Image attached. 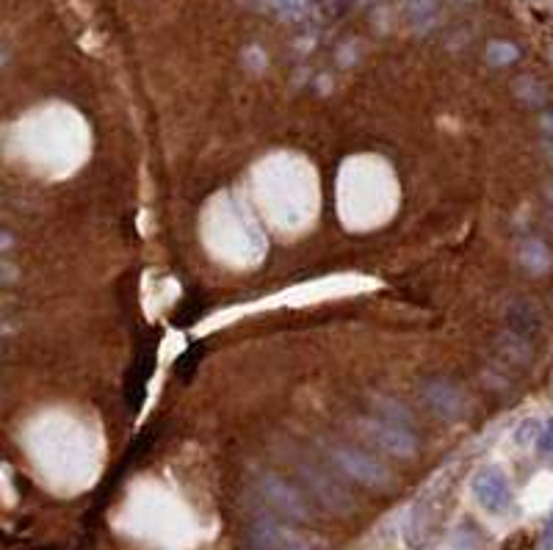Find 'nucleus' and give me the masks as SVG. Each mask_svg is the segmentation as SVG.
<instances>
[{
  "label": "nucleus",
  "mask_w": 553,
  "mask_h": 550,
  "mask_svg": "<svg viewBox=\"0 0 553 550\" xmlns=\"http://www.w3.org/2000/svg\"><path fill=\"white\" fill-rule=\"evenodd\" d=\"M324 451H326V457H330V462L351 482H357V484H363L368 490H376V492H390L393 490V484H396L393 473L376 457L363 451V448L346 445V442H326Z\"/></svg>",
  "instance_id": "1"
},
{
  "label": "nucleus",
  "mask_w": 553,
  "mask_h": 550,
  "mask_svg": "<svg viewBox=\"0 0 553 550\" xmlns=\"http://www.w3.org/2000/svg\"><path fill=\"white\" fill-rule=\"evenodd\" d=\"M258 492L263 501L285 520L293 522H310L313 520V506L308 501V495L301 492L299 487H293L291 482H285L276 473H258Z\"/></svg>",
  "instance_id": "2"
},
{
  "label": "nucleus",
  "mask_w": 553,
  "mask_h": 550,
  "mask_svg": "<svg viewBox=\"0 0 553 550\" xmlns=\"http://www.w3.org/2000/svg\"><path fill=\"white\" fill-rule=\"evenodd\" d=\"M363 434L373 442L380 445L382 451L398 457V459H413L418 454V434L410 429L407 420H396V418H385V415H373V418H365L363 423Z\"/></svg>",
  "instance_id": "3"
},
{
  "label": "nucleus",
  "mask_w": 553,
  "mask_h": 550,
  "mask_svg": "<svg viewBox=\"0 0 553 550\" xmlns=\"http://www.w3.org/2000/svg\"><path fill=\"white\" fill-rule=\"evenodd\" d=\"M421 398H423V404L429 407L437 418H443L448 423H457L468 412L465 393L451 379H443V377L423 379L421 382Z\"/></svg>",
  "instance_id": "4"
},
{
  "label": "nucleus",
  "mask_w": 553,
  "mask_h": 550,
  "mask_svg": "<svg viewBox=\"0 0 553 550\" xmlns=\"http://www.w3.org/2000/svg\"><path fill=\"white\" fill-rule=\"evenodd\" d=\"M473 498L490 514H504L512 506V487L509 479L498 467H479L470 482Z\"/></svg>",
  "instance_id": "5"
},
{
  "label": "nucleus",
  "mask_w": 553,
  "mask_h": 550,
  "mask_svg": "<svg viewBox=\"0 0 553 550\" xmlns=\"http://www.w3.org/2000/svg\"><path fill=\"white\" fill-rule=\"evenodd\" d=\"M158 355V332H149L139 348H136V360L128 371V382H124V398H128V407L131 410H139L141 402H144V393H147V382L149 377L156 373V357Z\"/></svg>",
  "instance_id": "6"
},
{
  "label": "nucleus",
  "mask_w": 553,
  "mask_h": 550,
  "mask_svg": "<svg viewBox=\"0 0 553 550\" xmlns=\"http://www.w3.org/2000/svg\"><path fill=\"white\" fill-rule=\"evenodd\" d=\"M299 476L301 482H305V487L310 490L313 498H318V501L326 506V509H333L338 514H346L351 509V501H349V495L330 479V476H324L321 470L310 467V465H301L299 467Z\"/></svg>",
  "instance_id": "7"
},
{
  "label": "nucleus",
  "mask_w": 553,
  "mask_h": 550,
  "mask_svg": "<svg viewBox=\"0 0 553 550\" xmlns=\"http://www.w3.org/2000/svg\"><path fill=\"white\" fill-rule=\"evenodd\" d=\"M249 542L258 545L260 550H313L305 539L293 537L271 520H255L252 529H249Z\"/></svg>",
  "instance_id": "8"
},
{
  "label": "nucleus",
  "mask_w": 553,
  "mask_h": 550,
  "mask_svg": "<svg viewBox=\"0 0 553 550\" xmlns=\"http://www.w3.org/2000/svg\"><path fill=\"white\" fill-rule=\"evenodd\" d=\"M507 332L523 338V340H537L542 332V315L534 302L529 299H515L507 307Z\"/></svg>",
  "instance_id": "9"
},
{
  "label": "nucleus",
  "mask_w": 553,
  "mask_h": 550,
  "mask_svg": "<svg viewBox=\"0 0 553 550\" xmlns=\"http://www.w3.org/2000/svg\"><path fill=\"white\" fill-rule=\"evenodd\" d=\"M520 263H523L525 268H529V271H534V274H542V271H548L550 263H553L550 249H548L542 241H537V238L525 241V243L520 246Z\"/></svg>",
  "instance_id": "10"
},
{
  "label": "nucleus",
  "mask_w": 553,
  "mask_h": 550,
  "mask_svg": "<svg viewBox=\"0 0 553 550\" xmlns=\"http://www.w3.org/2000/svg\"><path fill=\"white\" fill-rule=\"evenodd\" d=\"M203 355H205V346L203 343H194V346L186 348V352L178 360H174V373H178L180 382H188L194 377L199 363H203Z\"/></svg>",
  "instance_id": "11"
},
{
  "label": "nucleus",
  "mask_w": 553,
  "mask_h": 550,
  "mask_svg": "<svg viewBox=\"0 0 553 550\" xmlns=\"http://www.w3.org/2000/svg\"><path fill=\"white\" fill-rule=\"evenodd\" d=\"M540 434H542V423L537 418H525V420L517 423V429H515L512 437L520 448H529L540 440Z\"/></svg>",
  "instance_id": "12"
},
{
  "label": "nucleus",
  "mask_w": 553,
  "mask_h": 550,
  "mask_svg": "<svg viewBox=\"0 0 553 550\" xmlns=\"http://www.w3.org/2000/svg\"><path fill=\"white\" fill-rule=\"evenodd\" d=\"M517 56H520V53H517V47L509 44V42H493V44L487 47V59H490V64H495V67L512 64Z\"/></svg>",
  "instance_id": "13"
},
{
  "label": "nucleus",
  "mask_w": 553,
  "mask_h": 550,
  "mask_svg": "<svg viewBox=\"0 0 553 550\" xmlns=\"http://www.w3.org/2000/svg\"><path fill=\"white\" fill-rule=\"evenodd\" d=\"M405 4H407V14L415 22H429L437 9V0H405Z\"/></svg>",
  "instance_id": "14"
},
{
  "label": "nucleus",
  "mask_w": 553,
  "mask_h": 550,
  "mask_svg": "<svg viewBox=\"0 0 553 550\" xmlns=\"http://www.w3.org/2000/svg\"><path fill=\"white\" fill-rule=\"evenodd\" d=\"M199 315H203V305H199L196 299L191 296L178 307V313H174V323H178V327H188V323H194Z\"/></svg>",
  "instance_id": "15"
},
{
  "label": "nucleus",
  "mask_w": 553,
  "mask_h": 550,
  "mask_svg": "<svg viewBox=\"0 0 553 550\" xmlns=\"http://www.w3.org/2000/svg\"><path fill=\"white\" fill-rule=\"evenodd\" d=\"M537 451L542 454V457H548V454H553V415L545 420V426H542V434H540V440H537Z\"/></svg>",
  "instance_id": "16"
},
{
  "label": "nucleus",
  "mask_w": 553,
  "mask_h": 550,
  "mask_svg": "<svg viewBox=\"0 0 553 550\" xmlns=\"http://www.w3.org/2000/svg\"><path fill=\"white\" fill-rule=\"evenodd\" d=\"M540 542H542V550H553V509H550L545 526H542V539Z\"/></svg>",
  "instance_id": "17"
},
{
  "label": "nucleus",
  "mask_w": 553,
  "mask_h": 550,
  "mask_svg": "<svg viewBox=\"0 0 553 550\" xmlns=\"http://www.w3.org/2000/svg\"><path fill=\"white\" fill-rule=\"evenodd\" d=\"M542 136L553 141V111H545L542 114Z\"/></svg>",
  "instance_id": "18"
},
{
  "label": "nucleus",
  "mask_w": 553,
  "mask_h": 550,
  "mask_svg": "<svg viewBox=\"0 0 553 550\" xmlns=\"http://www.w3.org/2000/svg\"><path fill=\"white\" fill-rule=\"evenodd\" d=\"M548 208H550V213H553V188H550V196H548Z\"/></svg>",
  "instance_id": "19"
},
{
  "label": "nucleus",
  "mask_w": 553,
  "mask_h": 550,
  "mask_svg": "<svg viewBox=\"0 0 553 550\" xmlns=\"http://www.w3.org/2000/svg\"><path fill=\"white\" fill-rule=\"evenodd\" d=\"M246 550H260V547H258V545H252V542H249V545H246Z\"/></svg>",
  "instance_id": "20"
},
{
  "label": "nucleus",
  "mask_w": 553,
  "mask_h": 550,
  "mask_svg": "<svg viewBox=\"0 0 553 550\" xmlns=\"http://www.w3.org/2000/svg\"><path fill=\"white\" fill-rule=\"evenodd\" d=\"M39 550H56V547H39Z\"/></svg>",
  "instance_id": "21"
}]
</instances>
